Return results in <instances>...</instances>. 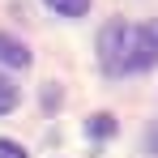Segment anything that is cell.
<instances>
[{
	"label": "cell",
	"mask_w": 158,
	"mask_h": 158,
	"mask_svg": "<svg viewBox=\"0 0 158 158\" xmlns=\"http://www.w3.org/2000/svg\"><path fill=\"white\" fill-rule=\"evenodd\" d=\"M98 60L111 77H124V73H141V69H154L158 64V17L154 22H107L98 34Z\"/></svg>",
	"instance_id": "1"
},
{
	"label": "cell",
	"mask_w": 158,
	"mask_h": 158,
	"mask_svg": "<svg viewBox=\"0 0 158 158\" xmlns=\"http://www.w3.org/2000/svg\"><path fill=\"white\" fill-rule=\"evenodd\" d=\"M0 64H9V69H26V64H30V52L17 43V39L0 34Z\"/></svg>",
	"instance_id": "2"
},
{
	"label": "cell",
	"mask_w": 158,
	"mask_h": 158,
	"mask_svg": "<svg viewBox=\"0 0 158 158\" xmlns=\"http://www.w3.org/2000/svg\"><path fill=\"white\" fill-rule=\"evenodd\" d=\"M47 9H56L60 17H81L90 9V0H47Z\"/></svg>",
	"instance_id": "3"
},
{
	"label": "cell",
	"mask_w": 158,
	"mask_h": 158,
	"mask_svg": "<svg viewBox=\"0 0 158 158\" xmlns=\"http://www.w3.org/2000/svg\"><path fill=\"white\" fill-rule=\"evenodd\" d=\"M13 107H17V85H13L9 77H0V115L13 111Z\"/></svg>",
	"instance_id": "4"
},
{
	"label": "cell",
	"mask_w": 158,
	"mask_h": 158,
	"mask_svg": "<svg viewBox=\"0 0 158 158\" xmlns=\"http://www.w3.org/2000/svg\"><path fill=\"white\" fill-rule=\"evenodd\" d=\"M85 128H90V137H111V132H115V120H111V115H90Z\"/></svg>",
	"instance_id": "5"
},
{
	"label": "cell",
	"mask_w": 158,
	"mask_h": 158,
	"mask_svg": "<svg viewBox=\"0 0 158 158\" xmlns=\"http://www.w3.org/2000/svg\"><path fill=\"white\" fill-rule=\"evenodd\" d=\"M0 158H26V150L17 141H0Z\"/></svg>",
	"instance_id": "6"
},
{
	"label": "cell",
	"mask_w": 158,
	"mask_h": 158,
	"mask_svg": "<svg viewBox=\"0 0 158 158\" xmlns=\"http://www.w3.org/2000/svg\"><path fill=\"white\" fill-rule=\"evenodd\" d=\"M154 154H158V132H154Z\"/></svg>",
	"instance_id": "7"
}]
</instances>
